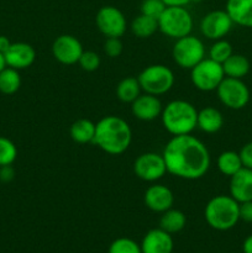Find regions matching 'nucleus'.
<instances>
[{
    "label": "nucleus",
    "mask_w": 252,
    "mask_h": 253,
    "mask_svg": "<svg viewBox=\"0 0 252 253\" xmlns=\"http://www.w3.org/2000/svg\"><path fill=\"white\" fill-rule=\"evenodd\" d=\"M167 173L182 179L195 180L204 177L210 168V153L195 136H173L162 153Z\"/></svg>",
    "instance_id": "1"
},
{
    "label": "nucleus",
    "mask_w": 252,
    "mask_h": 253,
    "mask_svg": "<svg viewBox=\"0 0 252 253\" xmlns=\"http://www.w3.org/2000/svg\"><path fill=\"white\" fill-rule=\"evenodd\" d=\"M132 141L130 125L120 116L108 115L95 124L94 145L109 155L118 156L125 152Z\"/></svg>",
    "instance_id": "2"
},
{
    "label": "nucleus",
    "mask_w": 252,
    "mask_h": 253,
    "mask_svg": "<svg viewBox=\"0 0 252 253\" xmlns=\"http://www.w3.org/2000/svg\"><path fill=\"white\" fill-rule=\"evenodd\" d=\"M166 130L173 136L189 135L197 127L198 110L189 101L177 99L163 108L161 114Z\"/></svg>",
    "instance_id": "3"
},
{
    "label": "nucleus",
    "mask_w": 252,
    "mask_h": 253,
    "mask_svg": "<svg viewBox=\"0 0 252 253\" xmlns=\"http://www.w3.org/2000/svg\"><path fill=\"white\" fill-rule=\"evenodd\" d=\"M208 225L217 231H227L240 220V204L231 195H216L208 202L204 210Z\"/></svg>",
    "instance_id": "4"
},
{
    "label": "nucleus",
    "mask_w": 252,
    "mask_h": 253,
    "mask_svg": "<svg viewBox=\"0 0 252 253\" xmlns=\"http://www.w3.org/2000/svg\"><path fill=\"white\" fill-rule=\"evenodd\" d=\"M157 21L158 30L174 40L188 36L193 30V17L185 6H167Z\"/></svg>",
    "instance_id": "5"
},
{
    "label": "nucleus",
    "mask_w": 252,
    "mask_h": 253,
    "mask_svg": "<svg viewBox=\"0 0 252 253\" xmlns=\"http://www.w3.org/2000/svg\"><path fill=\"white\" fill-rule=\"evenodd\" d=\"M137 81L145 93L152 95H162L168 93L174 85V74L172 69L163 64L148 66L138 74Z\"/></svg>",
    "instance_id": "6"
},
{
    "label": "nucleus",
    "mask_w": 252,
    "mask_h": 253,
    "mask_svg": "<svg viewBox=\"0 0 252 253\" xmlns=\"http://www.w3.org/2000/svg\"><path fill=\"white\" fill-rule=\"evenodd\" d=\"M175 63L184 69H192L205 58V47L202 40L193 35L175 40L172 49Z\"/></svg>",
    "instance_id": "7"
},
{
    "label": "nucleus",
    "mask_w": 252,
    "mask_h": 253,
    "mask_svg": "<svg viewBox=\"0 0 252 253\" xmlns=\"http://www.w3.org/2000/svg\"><path fill=\"white\" fill-rule=\"evenodd\" d=\"M224 78L222 64L212 61L211 58H204L190 69V81L193 85L202 91L216 90Z\"/></svg>",
    "instance_id": "8"
},
{
    "label": "nucleus",
    "mask_w": 252,
    "mask_h": 253,
    "mask_svg": "<svg viewBox=\"0 0 252 253\" xmlns=\"http://www.w3.org/2000/svg\"><path fill=\"white\" fill-rule=\"evenodd\" d=\"M216 93L222 105L232 110L244 109L250 101V89L242 79L225 77L216 88Z\"/></svg>",
    "instance_id": "9"
},
{
    "label": "nucleus",
    "mask_w": 252,
    "mask_h": 253,
    "mask_svg": "<svg viewBox=\"0 0 252 253\" xmlns=\"http://www.w3.org/2000/svg\"><path fill=\"white\" fill-rule=\"evenodd\" d=\"M95 24L105 37L120 39L127 29V21L124 12L113 5H106L99 9L95 16Z\"/></svg>",
    "instance_id": "10"
},
{
    "label": "nucleus",
    "mask_w": 252,
    "mask_h": 253,
    "mask_svg": "<svg viewBox=\"0 0 252 253\" xmlns=\"http://www.w3.org/2000/svg\"><path fill=\"white\" fill-rule=\"evenodd\" d=\"M136 177L145 182H157L167 173L165 158L156 152H146L138 156L133 163Z\"/></svg>",
    "instance_id": "11"
},
{
    "label": "nucleus",
    "mask_w": 252,
    "mask_h": 253,
    "mask_svg": "<svg viewBox=\"0 0 252 253\" xmlns=\"http://www.w3.org/2000/svg\"><path fill=\"white\" fill-rule=\"evenodd\" d=\"M231 17L226 10H212L208 12L200 21V31L209 40H221L232 29Z\"/></svg>",
    "instance_id": "12"
},
{
    "label": "nucleus",
    "mask_w": 252,
    "mask_h": 253,
    "mask_svg": "<svg viewBox=\"0 0 252 253\" xmlns=\"http://www.w3.org/2000/svg\"><path fill=\"white\" fill-rule=\"evenodd\" d=\"M83 51L81 41L72 35H61L52 44V54L54 59L66 66L78 63Z\"/></svg>",
    "instance_id": "13"
},
{
    "label": "nucleus",
    "mask_w": 252,
    "mask_h": 253,
    "mask_svg": "<svg viewBox=\"0 0 252 253\" xmlns=\"http://www.w3.org/2000/svg\"><path fill=\"white\" fill-rule=\"evenodd\" d=\"M145 205L155 212H165L173 207L174 195L168 187L163 184H153L146 189L143 195Z\"/></svg>",
    "instance_id": "14"
},
{
    "label": "nucleus",
    "mask_w": 252,
    "mask_h": 253,
    "mask_svg": "<svg viewBox=\"0 0 252 253\" xmlns=\"http://www.w3.org/2000/svg\"><path fill=\"white\" fill-rule=\"evenodd\" d=\"M7 67L17 69H26L32 66L36 59V51L26 42H15L4 53Z\"/></svg>",
    "instance_id": "15"
},
{
    "label": "nucleus",
    "mask_w": 252,
    "mask_h": 253,
    "mask_svg": "<svg viewBox=\"0 0 252 253\" xmlns=\"http://www.w3.org/2000/svg\"><path fill=\"white\" fill-rule=\"evenodd\" d=\"M163 106L158 96L152 94H141L133 103H131V111L136 119L141 121H152L161 116Z\"/></svg>",
    "instance_id": "16"
},
{
    "label": "nucleus",
    "mask_w": 252,
    "mask_h": 253,
    "mask_svg": "<svg viewBox=\"0 0 252 253\" xmlns=\"http://www.w3.org/2000/svg\"><path fill=\"white\" fill-rule=\"evenodd\" d=\"M230 195L239 204L252 200V169L242 167L230 177Z\"/></svg>",
    "instance_id": "17"
},
{
    "label": "nucleus",
    "mask_w": 252,
    "mask_h": 253,
    "mask_svg": "<svg viewBox=\"0 0 252 253\" xmlns=\"http://www.w3.org/2000/svg\"><path fill=\"white\" fill-rule=\"evenodd\" d=\"M172 235L165 230L152 229L145 235L141 242L142 253H172L173 252Z\"/></svg>",
    "instance_id": "18"
},
{
    "label": "nucleus",
    "mask_w": 252,
    "mask_h": 253,
    "mask_svg": "<svg viewBox=\"0 0 252 253\" xmlns=\"http://www.w3.org/2000/svg\"><path fill=\"white\" fill-rule=\"evenodd\" d=\"M225 10L234 24L252 29V0H227Z\"/></svg>",
    "instance_id": "19"
},
{
    "label": "nucleus",
    "mask_w": 252,
    "mask_h": 253,
    "mask_svg": "<svg viewBox=\"0 0 252 253\" xmlns=\"http://www.w3.org/2000/svg\"><path fill=\"white\" fill-rule=\"evenodd\" d=\"M222 125H224V116L217 109L207 106L198 111L197 127H199L203 132L215 133L221 130Z\"/></svg>",
    "instance_id": "20"
},
{
    "label": "nucleus",
    "mask_w": 252,
    "mask_h": 253,
    "mask_svg": "<svg viewBox=\"0 0 252 253\" xmlns=\"http://www.w3.org/2000/svg\"><path fill=\"white\" fill-rule=\"evenodd\" d=\"M250 68V61L242 54L232 53L226 61L222 63V69H224L225 77L229 78H236L242 79L249 74Z\"/></svg>",
    "instance_id": "21"
},
{
    "label": "nucleus",
    "mask_w": 252,
    "mask_h": 253,
    "mask_svg": "<svg viewBox=\"0 0 252 253\" xmlns=\"http://www.w3.org/2000/svg\"><path fill=\"white\" fill-rule=\"evenodd\" d=\"M69 133L74 142L77 143H93L95 136V124L88 119H79L72 124Z\"/></svg>",
    "instance_id": "22"
},
{
    "label": "nucleus",
    "mask_w": 252,
    "mask_h": 253,
    "mask_svg": "<svg viewBox=\"0 0 252 253\" xmlns=\"http://www.w3.org/2000/svg\"><path fill=\"white\" fill-rule=\"evenodd\" d=\"M185 224H187V217H185L184 212L178 209H173V208L162 212V216L160 219L161 229L170 235L182 231Z\"/></svg>",
    "instance_id": "23"
},
{
    "label": "nucleus",
    "mask_w": 252,
    "mask_h": 253,
    "mask_svg": "<svg viewBox=\"0 0 252 253\" xmlns=\"http://www.w3.org/2000/svg\"><path fill=\"white\" fill-rule=\"evenodd\" d=\"M141 86L137 78L126 77L116 86V95L123 103H133L141 95Z\"/></svg>",
    "instance_id": "24"
},
{
    "label": "nucleus",
    "mask_w": 252,
    "mask_h": 253,
    "mask_svg": "<svg viewBox=\"0 0 252 253\" xmlns=\"http://www.w3.org/2000/svg\"><path fill=\"white\" fill-rule=\"evenodd\" d=\"M158 30V21L147 15L140 14L131 22V31L138 39H148Z\"/></svg>",
    "instance_id": "25"
},
{
    "label": "nucleus",
    "mask_w": 252,
    "mask_h": 253,
    "mask_svg": "<svg viewBox=\"0 0 252 253\" xmlns=\"http://www.w3.org/2000/svg\"><path fill=\"white\" fill-rule=\"evenodd\" d=\"M217 168H219L220 173L224 175L231 177L235 173L239 172L244 166H242L241 158L240 155L235 151H225V152L220 153L216 161Z\"/></svg>",
    "instance_id": "26"
},
{
    "label": "nucleus",
    "mask_w": 252,
    "mask_h": 253,
    "mask_svg": "<svg viewBox=\"0 0 252 253\" xmlns=\"http://www.w3.org/2000/svg\"><path fill=\"white\" fill-rule=\"evenodd\" d=\"M21 86V77L17 69L5 67L0 72V93L5 95H12Z\"/></svg>",
    "instance_id": "27"
},
{
    "label": "nucleus",
    "mask_w": 252,
    "mask_h": 253,
    "mask_svg": "<svg viewBox=\"0 0 252 253\" xmlns=\"http://www.w3.org/2000/svg\"><path fill=\"white\" fill-rule=\"evenodd\" d=\"M234 53L232 46L226 40H216L209 49V58L217 63H224L231 54Z\"/></svg>",
    "instance_id": "28"
},
{
    "label": "nucleus",
    "mask_w": 252,
    "mask_h": 253,
    "mask_svg": "<svg viewBox=\"0 0 252 253\" xmlns=\"http://www.w3.org/2000/svg\"><path fill=\"white\" fill-rule=\"evenodd\" d=\"M17 157V148L9 138L0 136V167L11 166Z\"/></svg>",
    "instance_id": "29"
},
{
    "label": "nucleus",
    "mask_w": 252,
    "mask_h": 253,
    "mask_svg": "<svg viewBox=\"0 0 252 253\" xmlns=\"http://www.w3.org/2000/svg\"><path fill=\"white\" fill-rule=\"evenodd\" d=\"M109 253H142L141 246L133 240L127 237H120L111 242L109 247Z\"/></svg>",
    "instance_id": "30"
},
{
    "label": "nucleus",
    "mask_w": 252,
    "mask_h": 253,
    "mask_svg": "<svg viewBox=\"0 0 252 253\" xmlns=\"http://www.w3.org/2000/svg\"><path fill=\"white\" fill-rule=\"evenodd\" d=\"M166 7H167V5L162 0H142V2H141V14L158 20V17L162 15Z\"/></svg>",
    "instance_id": "31"
},
{
    "label": "nucleus",
    "mask_w": 252,
    "mask_h": 253,
    "mask_svg": "<svg viewBox=\"0 0 252 253\" xmlns=\"http://www.w3.org/2000/svg\"><path fill=\"white\" fill-rule=\"evenodd\" d=\"M100 56L94 51H83L78 64L85 72H94L100 66Z\"/></svg>",
    "instance_id": "32"
},
{
    "label": "nucleus",
    "mask_w": 252,
    "mask_h": 253,
    "mask_svg": "<svg viewBox=\"0 0 252 253\" xmlns=\"http://www.w3.org/2000/svg\"><path fill=\"white\" fill-rule=\"evenodd\" d=\"M123 42L118 37H108L104 42V52L110 58H116L123 53Z\"/></svg>",
    "instance_id": "33"
},
{
    "label": "nucleus",
    "mask_w": 252,
    "mask_h": 253,
    "mask_svg": "<svg viewBox=\"0 0 252 253\" xmlns=\"http://www.w3.org/2000/svg\"><path fill=\"white\" fill-rule=\"evenodd\" d=\"M239 155L240 158H241L242 166L245 168L252 169V141L251 142H247L246 145H244V147L241 148Z\"/></svg>",
    "instance_id": "34"
},
{
    "label": "nucleus",
    "mask_w": 252,
    "mask_h": 253,
    "mask_svg": "<svg viewBox=\"0 0 252 253\" xmlns=\"http://www.w3.org/2000/svg\"><path fill=\"white\" fill-rule=\"evenodd\" d=\"M240 220L245 222H252V200L240 204Z\"/></svg>",
    "instance_id": "35"
},
{
    "label": "nucleus",
    "mask_w": 252,
    "mask_h": 253,
    "mask_svg": "<svg viewBox=\"0 0 252 253\" xmlns=\"http://www.w3.org/2000/svg\"><path fill=\"white\" fill-rule=\"evenodd\" d=\"M15 178V170L11 166H1L0 167V182L9 183Z\"/></svg>",
    "instance_id": "36"
},
{
    "label": "nucleus",
    "mask_w": 252,
    "mask_h": 253,
    "mask_svg": "<svg viewBox=\"0 0 252 253\" xmlns=\"http://www.w3.org/2000/svg\"><path fill=\"white\" fill-rule=\"evenodd\" d=\"M167 6H185L192 0H162Z\"/></svg>",
    "instance_id": "37"
},
{
    "label": "nucleus",
    "mask_w": 252,
    "mask_h": 253,
    "mask_svg": "<svg viewBox=\"0 0 252 253\" xmlns=\"http://www.w3.org/2000/svg\"><path fill=\"white\" fill-rule=\"evenodd\" d=\"M11 43H12V42L10 41V40L7 39L6 36H0V52L4 54L5 52H6L7 49L10 48Z\"/></svg>",
    "instance_id": "38"
},
{
    "label": "nucleus",
    "mask_w": 252,
    "mask_h": 253,
    "mask_svg": "<svg viewBox=\"0 0 252 253\" xmlns=\"http://www.w3.org/2000/svg\"><path fill=\"white\" fill-rule=\"evenodd\" d=\"M242 251H244V253H252V235H250L249 237H246V240L244 241V245H242Z\"/></svg>",
    "instance_id": "39"
},
{
    "label": "nucleus",
    "mask_w": 252,
    "mask_h": 253,
    "mask_svg": "<svg viewBox=\"0 0 252 253\" xmlns=\"http://www.w3.org/2000/svg\"><path fill=\"white\" fill-rule=\"evenodd\" d=\"M5 67H6V62H5V57H4V54H2L1 52H0V72H1L2 69L5 68Z\"/></svg>",
    "instance_id": "40"
}]
</instances>
